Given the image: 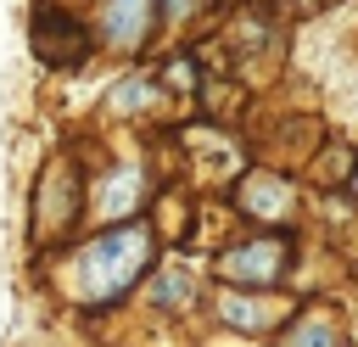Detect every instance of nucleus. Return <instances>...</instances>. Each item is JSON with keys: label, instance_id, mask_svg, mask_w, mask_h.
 I'll return each mask as SVG.
<instances>
[{"label": "nucleus", "instance_id": "obj_6", "mask_svg": "<svg viewBox=\"0 0 358 347\" xmlns=\"http://www.w3.org/2000/svg\"><path fill=\"white\" fill-rule=\"evenodd\" d=\"M162 0H101V39L117 50H140L157 34Z\"/></svg>", "mask_w": 358, "mask_h": 347}, {"label": "nucleus", "instance_id": "obj_10", "mask_svg": "<svg viewBox=\"0 0 358 347\" xmlns=\"http://www.w3.org/2000/svg\"><path fill=\"white\" fill-rule=\"evenodd\" d=\"M347 190H352V196H358V168H352V179H347Z\"/></svg>", "mask_w": 358, "mask_h": 347}, {"label": "nucleus", "instance_id": "obj_3", "mask_svg": "<svg viewBox=\"0 0 358 347\" xmlns=\"http://www.w3.org/2000/svg\"><path fill=\"white\" fill-rule=\"evenodd\" d=\"M235 207H241L252 224L285 229V224L296 218V185H291L285 174H274V168H252V174H241V185H235Z\"/></svg>", "mask_w": 358, "mask_h": 347}, {"label": "nucleus", "instance_id": "obj_5", "mask_svg": "<svg viewBox=\"0 0 358 347\" xmlns=\"http://www.w3.org/2000/svg\"><path fill=\"white\" fill-rule=\"evenodd\" d=\"M274 347H352V341H347L341 308L324 302V297H313V302H302V308L274 330Z\"/></svg>", "mask_w": 358, "mask_h": 347}, {"label": "nucleus", "instance_id": "obj_9", "mask_svg": "<svg viewBox=\"0 0 358 347\" xmlns=\"http://www.w3.org/2000/svg\"><path fill=\"white\" fill-rule=\"evenodd\" d=\"M207 0H162V11H173V17H190V11H201Z\"/></svg>", "mask_w": 358, "mask_h": 347}, {"label": "nucleus", "instance_id": "obj_7", "mask_svg": "<svg viewBox=\"0 0 358 347\" xmlns=\"http://www.w3.org/2000/svg\"><path fill=\"white\" fill-rule=\"evenodd\" d=\"M34 45H39V56H45V62L73 67V62H84V56H90V28H84V22H73V17H67V11H56V6H39Z\"/></svg>", "mask_w": 358, "mask_h": 347}, {"label": "nucleus", "instance_id": "obj_8", "mask_svg": "<svg viewBox=\"0 0 358 347\" xmlns=\"http://www.w3.org/2000/svg\"><path fill=\"white\" fill-rule=\"evenodd\" d=\"M151 297H157L162 308H185V302L196 297V285H190V274H185V269H168V274H157Z\"/></svg>", "mask_w": 358, "mask_h": 347}, {"label": "nucleus", "instance_id": "obj_2", "mask_svg": "<svg viewBox=\"0 0 358 347\" xmlns=\"http://www.w3.org/2000/svg\"><path fill=\"white\" fill-rule=\"evenodd\" d=\"M296 263V241L285 229H257V235H241L218 252V280L224 285H241V291H280L285 274Z\"/></svg>", "mask_w": 358, "mask_h": 347}, {"label": "nucleus", "instance_id": "obj_1", "mask_svg": "<svg viewBox=\"0 0 358 347\" xmlns=\"http://www.w3.org/2000/svg\"><path fill=\"white\" fill-rule=\"evenodd\" d=\"M151 257H157L151 224H117V229H106V235H90V241L73 252V263H67V291H73L78 302H90V308L117 302V297L151 269Z\"/></svg>", "mask_w": 358, "mask_h": 347}, {"label": "nucleus", "instance_id": "obj_4", "mask_svg": "<svg viewBox=\"0 0 358 347\" xmlns=\"http://www.w3.org/2000/svg\"><path fill=\"white\" fill-rule=\"evenodd\" d=\"M296 308L280 297V291H241V285H224L218 291V319L229 330H246V336H268L291 319Z\"/></svg>", "mask_w": 358, "mask_h": 347}]
</instances>
